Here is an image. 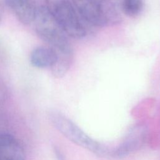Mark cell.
I'll return each instance as SVG.
<instances>
[{
    "instance_id": "6da1fadb",
    "label": "cell",
    "mask_w": 160,
    "mask_h": 160,
    "mask_svg": "<svg viewBox=\"0 0 160 160\" xmlns=\"http://www.w3.org/2000/svg\"><path fill=\"white\" fill-rule=\"evenodd\" d=\"M34 22L38 36L54 50L56 55L73 54L67 35L44 5L38 8Z\"/></svg>"
},
{
    "instance_id": "7a4b0ae2",
    "label": "cell",
    "mask_w": 160,
    "mask_h": 160,
    "mask_svg": "<svg viewBox=\"0 0 160 160\" xmlns=\"http://www.w3.org/2000/svg\"><path fill=\"white\" fill-rule=\"evenodd\" d=\"M79 15L88 23L98 27L121 21V16L110 0H71Z\"/></svg>"
},
{
    "instance_id": "3957f363",
    "label": "cell",
    "mask_w": 160,
    "mask_h": 160,
    "mask_svg": "<svg viewBox=\"0 0 160 160\" xmlns=\"http://www.w3.org/2000/svg\"><path fill=\"white\" fill-rule=\"evenodd\" d=\"M44 6L67 36L73 38L85 36L86 30L79 15L69 0H44Z\"/></svg>"
},
{
    "instance_id": "277c9868",
    "label": "cell",
    "mask_w": 160,
    "mask_h": 160,
    "mask_svg": "<svg viewBox=\"0 0 160 160\" xmlns=\"http://www.w3.org/2000/svg\"><path fill=\"white\" fill-rule=\"evenodd\" d=\"M49 118L55 128L70 141L94 152L102 151L97 142L90 138L66 117L58 112H51Z\"/></svg>"
},
{
    "instance_id": "5b68a950",
    "label": "cell",
    "mask_w": 160,
    "mask_h": 160,
    "mask_svg": "<svg viewBox=\"0 0 160 160\" xmlns=\"http://www.w3.org/2000/svg\"><path fill=\"white\" fill-rule=\"evenodd\" d=\"M0 160H26L22 146L11 134L0 133Z\"/></svg>"
},
{
    "instance_id": "8992f818",
    "label": "cell",
    "mask_w": 160,
    "mask_h": 160,
    "mask_svg": "<svg viewBox=\"0 0 160 160\" xmlns=\"http://www.w3.org/2000/svg\"><path fill=\"white\" fill-rule=\"evenodd\" d=\"M6 1L8 8L21 22L29 24L34 22L38 10L35 0Z\"/></svg>"
},
{
    "instance_id": "52a82bcc",
    "label": "cell",
    "mask_w": 160,
    "mask_h": 160,
    "mask_svg": "<svg viewBox=\"0 0 160 160\" xmlns=\"http://www.w3.org/2000/svg\"><path fill=\"white\" fill-rule=\"evenodd\" d=\"M56 61V54L49 46H39L34 48L29 56L30 63L37 68H51Z\"/></svg>"
},
{
    "instance_id": "ba28073f",
    "label": "cell",
    "mask_w": 160,
    "mask_h": 160,
    "mask_svg": "<svg viewBox=\"0 0 160 160\" xmlns=\"http://www.w3.org/2000/svg\"><path fill=\"white\" fill-rule=\"evenodd\" d=\"M143 8L142 0H122L121 9L124 14L129 17L137 16Z\"/></svg>"
},
{
    "instance_id": "9c48e42d",
    "label": "cell",
    "mask_w": 160,
    "mask_h": 160,
    "mask_svg": "<svg viewBox=\"0 0 160 160\" xmlns=\"http://www.w3.org/2000/svg\"><path fill=\"white\" fill-rule=\"evenodd\" d=\"M54 152H55V154H56V157H57L58 160H63L62 156L61 155V152L58 151V149H57L56 148H54Z\"/></svg>"
},
{
    "instance_id": "30bf717a",
    "label": "cell",
    "mask_w": 160,
    "mask_h": 160,
    "mask_svg": "<svg viewBox=\"0 0 160 160\" xmlns=\"http://www.w3.org/2000/svg\"><path fill=\"white\" fill-rule=\"evenodd\" d=\"M2 16H3V7L2 4L0 2V22L2 18Z\"/></svg>"
}]
</instances>
